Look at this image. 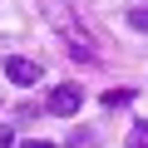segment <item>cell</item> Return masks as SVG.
<instances>
[{
    "mask_svg": "<svg viewBox=\"0 0 148 148\" xmlns=\"http://www.w3.org/2000/svg\"><path fill=\"white\" fill-rule=\"evenodd\" d=\"M79 104H84L79 84H54V94H49V114H79Z\"/></svg>",
    "mask_w": 148,
    "mask_h": 148,
    "instance_id": "obj_1",
    "label": "cell"
},
{
    "mask_svg": "<svg viewBox=\"0 0 148 148\" xmlns=\"http://www.w3.org/2000/svg\"><path fill=\"white\" fill-rule=\"evenodd\" d=\"M5 79H10V84H35V79H40V64L15 54V59H5Z\"/></svg>",
    "mask_w": 148,
    "mask_h": 148,
    "instance_id": "obj_2",
    "label": "cell"
},
{
    "mask_svg": "<svg viewBox=\"0 0 148 148\" xmlns=\"http://www.w3.org/2000/svg\"><path fill=\"white\" fill-rule=\"evenodd\" d=\"M128 148H148V123H138V128L128 133Z\"/></svg>",
    "mask_w": 148,
    "mask_h": 148,
    "instance_id": "obj_3",
    "label": "cell"
},
{
    "mask_svg": "<svg viewBox=\"0 0 148 148\" xmlns=\"http://www.w3.org/2000/svg\"><path fill=\"white\" fill-rule=\"evenodd\" d=\"M128 25H133V30H148V5H138V10H128Z\"/></svg>",
    "mask_w": 148,
    "mask_h": 148,
    "instance_id": "obj_4",
    "label": "cell"
},
{
    "mask_svg": "<svg viewBox=\"0 0 148 148\" xmlns=\"http://www.w3.org/2000/svg\"><path fill=\"white\" fill-rule=\"evenodd\" d=\"M104 104H109V109H119V104H128V89H114V94H104Z\"/></svg>",
    "mask_w": 148,
    "mask_h": 148,
    "instance_id": "obj_5",
    "label": "cell"
},
{
    "mask_svg": "<svg viewBox=\"0 0 148 148\" xmlns=\"http://www.w3.org/2000/svg\"><path fill=\"white\" fill-rule=\"evenodd\" d=\"M69 148H94V138H89V133H84V138L74 133V143H69Z\"/></svg>",
    "mask_w": 148,
    "mask_h": 148,
    "instance_id": "obj_6",
    "label": "cell"
},
{
    "mask_svg": "<svg viewBox=\"0 0 148 148\" xmlns=\"http://www.w3.org/2000/svg\"><path fill=\"white\" fill-rule=\"evenodd\" d=\"M20 148H54V143H45V138H30V143H20Z\"/></svg>",
    "mask_w": 148,
    "mask_h": 148,
    "instance_id": "obj_7",
    "label": "cell"
}]
</instances>
